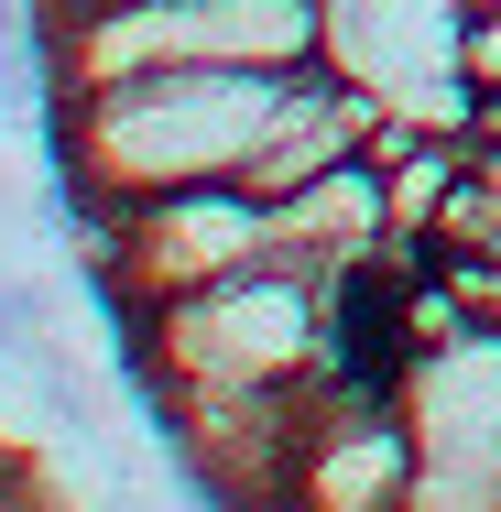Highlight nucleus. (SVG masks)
Here are the masks:
<instances>
[{
    "label": "nucleus",
    "instance_id": "nucleus-1",
    "mask_svg": "<svg viewBox=\"0 0 501 512\" xmlns=\"http://www.w3.org/2000/svg\"><path fill=\"white\" fill-rule=\"evenodd\" d=\"M284 88H295V66H153V77L66 88V99H55L66 186H77V207L229 186V175H251V153H262Z\"/></svg>",
    "mask_w": 501,
    "mask_h": 512
},
{
    "label": "nucleus",
    "instance_id": "nucleus-2",
    "mask_svg": "<svg viewBox=\"0 0 501 512\" xmlns=\"http://www.w3.org/2000/svg\"><path fill=\"white\" fill-rule=\"evenodd\" d=\"M327 284H338V273H305V262H284V251H262V262L197 284V295L131 306L153 404H207V393H316V382H327Z\"/></svg>",
    "mask_w": 501,
    "mask_h": 512
},
{
    "label": "nucleus",
    "instance_id": "nucleus-3",
    "mask_svg": "<svg viewBox=\"0 0 501 512\" xmlns=\"http://www.w3.org/2000/svg\"><path fill=\"white\" fill-rule=\"evenodd\" d=\"M99 218V273L120 316L131 306H164V295H197L218 273H240V262H262L273 251V197L262 186H175V197H131V207H88Z\"/></svg>",
    "mask_w": 501,
    "mask_h": 512
},
{
    "label": "nucleus",
    "instance_id": "nucleus-4",
    "mask_svg": "<svg viewBox=\"0 0 501 512\" xmlns=\"http://www.w3.org/2000/svg\"><path fill=\"white\" fill-rule=\"evenodd\" d=\"M382 142V99H371V77L360 66H295V88L273 109V131H262V153H251V175L240 186H262V197H295L305 175H327V164H349V153H371Z\"/></svg>",
    "mask_w": 501,
    "mask_h": 512
},
{
    "label": "nucleus",
    "instance_id": "nucleus-5",
    "mask_svg": "<svg viewBox=\"0 0 501 512\" xmlns=\"http://www.w3.org/2000/svg\"><path fill=\"white\" fill-rule=\"evenodd\" d=\"M273 251L305 262V273H360L393 251V175H382V142L305 175L295 197H273Z\"/></svg>",
    "mask_w": 501,
    "mask_h": 512
},
{
    "label": "nucleus",
    "instance_id": "nucleus-6",
    "mask_svg": "<svg viewBox=\"0 0 501 512\" xmlns=\"http://www.w3.org/2000/svg\"><path fill=\"white\" fill-rule=\"evenodd\" d=\"M55 349V284L44 273H0V360H44Z\"/></svg>",
    "mask_w": 501,
    "mask_h": 512
},
{
    "label": "nucleus",
    "instance_id": "nucleus-7",
    "mask_svg": "<svg viewBox=\"0 0 501 512\" xmlns=\"http://www.w3.org/2000/svg\"><path fill=\"white\" fill-rule=\"evenodd\" d=\"M458 88L469 99H501V0L458 11Z\"/></svg>",
    "mask_w": 501,
    "mask_h": 512
},
{
    "label": "nucleus",
    "instance_id": "nucleus-8",
    "mask_svg": "<svg viewBox=\"0 0 501 512\" xmlns=\"http://www.w3.org/2000/svg\"><path fill=\"white\" fill-rule=\"evenodd\" d=\"M469 164H480V197H491V218H501V131H469Z\"/></svg>",
    "mask_w": 501,
    "mask_h": 512
},
{
    "label": "nucleus",
    "instance_id": "nucleus-9",
    "mask_svg": "<svg viewBox=\"0 0 501 512\" xmlns=\"http://www.w3.org/2000/svg\"><path fill=\"white\" fill-rule=\"evenodd\" d=\"M491 327H501V316H491Z\"/></svg>",
    "mask_w": 501,
    "mask_h": 512
}]
</instances>
